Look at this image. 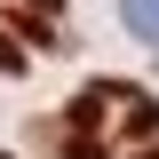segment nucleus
Wrapping results in <instances>:
<instances>
[{"label":"nucleus","instance_id":"f257e3e1","mask_svg":"<svg viewBox=\"0 0 159 159\" xmlns=\"http://www.w3.org/2000/svg\"><path fill=\"white\" fill-rule=\"evenodd\" d=\"M119 16H127V32L143 48H159V0H119Z\"/></svg>","mask_w":159,"mask_h":159}]
</instances>
